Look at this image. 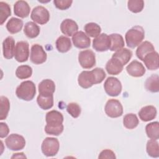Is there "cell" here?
Wrapping results in <instances>:
<instances>
[{"label":"cell","instance_id":"6da1fadb","mask_svg":"<svg viewBox=\"0 0 159 159\" xmlns=\"http://www.w3.org/2000/svg\"><path fill=\"white\" fill-rule=\"evenodd\" d=\"M63 120V116L59 111L52 110L48 112L45 116L47 125L44 129L46 134L57 136L60 135L64 129Z\"/></svg>","mask_w":159,"mask_h":159},{"label":"cell","instance_id":"7a4b0ae2","mask_svg":"<svg viewBox=\"0 0 159 159\" xmlns=\"http://www.w3.org/2000/svg\"><path fill=\"white\" fill-rule=\"evenodd\" d=\"M145 38V30L140 25H135L127 30L125 35L128 47L134 48L139 46Z\"/></svg>","mask_w":159,"mask_h":159},{"label":"cell","instance_id":"3957f363","mask_svg":"<svg viewBox=\"0 0 159 159\" xmlns=\"http://www.w3.org/2000/svg\"><path fill=\"white\" fill-rule=\"evenodd\" d=\"M36 94V87L32 81H25L22 82L16 88V94L17 97L22 100L29 101L34 99Z\"/></svg>","mask_w":159,"mask_h":159},{"label":"cell","instance_id":"277c9868","mask_svg":"<svg viewBox=\"0 0 159 159\" xmlns=\"http://www.w3.org/2000/svg\"><path fill=\"white\" fill-rule=\"evenodd\" d=\"M60 149V143L57 138L46 137L41 145L43 154L47 157H53L57 154Z\"/></svg>","mask_w":159,"mask_h":159},{"label":"cell","instance_id":"5b68a950","mask_svg":"<svg viewBox=\"0 0 159 159\" xmlns=\"http://www.w3.org/2000/svg\"><path fill=\"white\" fill-rule=\"evenodd\" d=\"M106 93L110 96H119L122 91V84L118 78L113 76L108 77L104 84Z\"/></svg>","mask_w":159,"mask_h":159},{"label":"cell","instance_id":"8992f818","mask_svg":"<svg viewBox=\"0 0 159 159\" xmlns=\"http://www.w3.org/2000/svg\"><path fill=\"white\" fill-rule=\"evenodd\" d=\"M106 114L111 118H117L123 114V107L120 102L115 99H109L104 107Z\"/></svg>","mask_w":159,"mask_h":159},{"label":"cell","instance_id":"52a82bcc","mask_svg":"<svg viewBox=\"0 0 159 159\" xmlns=\"http://www.w3.org/2000/svg\"><path fill=\"white\" fill-rule=\"evenodd\" d=\"M31 19L40 25L47 24L50 20V13L48 11L42 6L35 7L30 14Z\"/></svg>","mask_w":159,"mask_h":159},{"label":"cell","instance_id":"ba28073f","mask_svg":"<svg viewBox=\"0 0 159 159\" xmlns=\"http://www.w3.org/2000/svg\"><path fill=\"white\" fill-rule=\"evenodd\" d=\"M6 147L12 151L22 150L25 146L24 137L17 134H10L5 140Z\"/></svg>","mask_w":159,"mask_h":159},{"label":"cell","instance_id":"9c48e42d","mask_svg":"<svg viewBox=\"0 0 159 159\" xmlns=\"http://www.w3.org/2000/svg\"><path fill=\"white\" fill-rule=\"evenodd\" d=\"M78 61L84 69H90L96 65V55L91 50L81 51L78 54Z\"/></svg>","mask_w":159,"mask_h":159},{"label":"cell","instance_id":"30bf717a","mask_svg":"<svg viewBox=\"0 0 159 159\" xmlns=\"http://www.w3.org/2000/svg\"><path fill=\"white\" fill-rule=\"evenodd\" d=\"M47 55L42 45L35 43L31 47L30 60L35 65H40L45 62Z\"/></svg>","mask_w":159,"mask_h":159},{"label":"cell","instance_id":"8fae6325","mask_svg":"<svg viewBox=\"0 0 159 159\" xmlns=\"http://www.w3.org/2000/svg\"><path fill=\"white\" fill-rule=\"evenodd\" d=\"M29 57V45L26 41L18 42L15 47L14 58L15 60L20 63L25 62Z\"/></svg>","mask_w":159,"mask_h":159},{"label":"cell","instance_id":"7c38bea8","mask_svg":"<svg viewBox=\"0 0 159 159\" xmlns=\"http://www.w3.org/2000/svg\"><path fill=\"white\" fill-rule=\"evenodd\" d=\"M110 46L111 40L109 36L104 33L99 34L93 40V48L97 52L107 51L110 48Z\"/></svg>","mask_w":159,"mask_h":159},{"label":"cell","instance_id":"4fadbf2b","mask_svg":"<svg viewBox=\"0 0 159 159\" xmlns=\"http://www.w3.org/2000/svg\"><path fill=\"white\" fill-rule=\"evenodd\" d=\"M78 84L84 89L91 88L96 84V78L93 71H83L78 76Z\"/></svg>","mask_w":159,"mask_h":159},{"label":"cell","instance_id":"5bb4252c","mask_svg":"<svg viewBox=\"0 0 159 159\" xmlns=\"http://www.w3.org/2000/svg\"><path fill=\"white\" fill-rule=\"evenodd\" d=\"M71 40L74 46L78 48H86L91 45L90 38L83 31H77L72 36Z\"/></svg>","mask_w":159,"mask_h":159},{"label":"cell","instance_id":"9a60e30c","mask_svg":"<svg viewBox=\"0 0 159 159\" xmlns=\"http://www.w3.org/2000/svg\"><path fill=\"white\" fill-rule=\"evenodd\" d=\"M126 71L131 76L141 77L145 73L146 70L141 62L134 60L126 66Z\"/></svg>","mask_w":159,"mask_h":159},{"label":"cell","instance_id":"2e32d148","mask_svg":"<svg viewBox=\"0 0 159 159\" xmlns=\"http://www.w3.org/2000/svg\"><path fill=\"white\" fill-rule=\"evenodd\" d=\"M38 89L40 95L44 96H52L55 91V84L52 80L45 79L39 84Z\"/></svg>","mask_w":159,"mask_h":159},{"label":"cell","instance_id":"e0dca14e","mask_svg":"<svg viewBox=\"0 0 159 159\" xmlns=\"http://www.w3.org/2000/svg\"><path fill=\"white\" fill-rule=\"evenodd\" d=\"M61 32L65 35L73 36L78 30L77 23L71 19H65L60 24Z\"/></svg>","mask_w":159,"mask_h":159},{"label":"cell","instance_id":"ac0fdd59","mask_svg":"<svg viewBox=\"0 0 159 159\" xmlns=\"http://www.w3.org/2000/svg\"><path fill=\"white\" fill-rule=\"evenodd\" d=\"M15 40L11 36L6 37L2 42L3 56L6 59H12L14 57Z\"/></svg>","mask_w":159,"mask_h":159},{"label":"cell","instance_id":"d6986e66","mask_svg":"<svg viewBox=\"0 0 159 159\" xmlns=\"http://www.w3.org/2000/svg\"><path fill=\"white\" fill-rule=\"evenodd\" d=\"M142 61L148 70H156L159 68V55L155 50L147 54Z\"/></svg>","mask_w":159,"mask_h":159},{"label":"cell","instance_id":"ffe728a7","mask_svg":"<svg viewBox=\"0 0 159 159\" xmlns=\"http://www.w3.org/2000/svg\"><path fill=\"white\" fill-rule=\"evenodd\" d=\"M157 111L154 106L148 105L143 107L138 113L139 118L143 122H148L154 119L157 116Z\"/></svg>","mask_w":159,"mask_h":159},{"label":"cell","instance_id":"44dd1931","mask_svg":"<svg viewBox=\"0 0 159 159\" xmlns=\"http://www.w3.org/2000/svg\"><path fill=\"white\" fill-rule=\"evenodd\" d=\"M30 7L25 1H17L14 4V12L16 16L20 18H25L30 14Z\"/></svg>","mask_w":159,"mask_h":159},{"label":"cell","instance_id":"7402d4cb","mask_svg":"<svg viewBox=\"0 0 159 159\" xmlns=\"http://www.w3.org/2000/svg\"><path fill=\"white\" fill-rule=\"evenodd\" d=\"M124 66L117 59L111 58L106 64V70L108 74L112 75H117L122 72Z\"/></svg>","mask_w":159,"mask_h":159},{"label":"cell","instance_id":"603a6c76","mask_svg":"<svg viewBox=\"0 0 159 159\" xmlns=\"http://www.w3.org/2000/svg\"><path fill=\"white\" fill-rule=\"evenodd\" d=\"M132 56V52L130 50L127 48H122L116 51L112 56V58H114L118 60L123 66L126 65L130 60Z\"/></svg>","mask_w":159,"mask_h":159},{"label":"cell","instance_id":"cb8c5ba5","mask_svg":"<svg viewBox=\"0 0 159 159\" xmlns=\"http://www.w3.org/2000/svg\"><path fill=\"white\" fill-rule=\"evenodd\" d=\"M155 50L153 44L148 41H144L141 43L136 50V55L140 60H143L144 57L151 52Z\"/></svg>","mask_w":159,"mask_h":159},{"label":"cell","instance_id":"d4e9b609","mask_svg":"<svg viewBox=\"0 0 159 159\" xmlns=\"http://www.w3.org/2000/svg\"><path fill=\"white\" fill-rule=\"evenodd\" d=\"M55 45L57 50L60 53H66L68 52L72 47L70 39L63 35L60 36L57 39Z\"/></svg>","mask_w":159,"mask_h":159},{"label":"cell","instance_id":"484cf974","mask_svg":"<svg viewBox=\"0 0 159 159\" xmlns=\"http://www.w3.org/2000/svg\"><path fill=\"white\" fill-rule=\"evenodd\" d=\"M40 32V29L38 25L34 22H27L24 27V33L26 37L29 39H34L37 37Z\"/></svg>","mask_w":159,"mask_h":159},{"label":"cell","instance_id":"4316f807","mask_svg":"<svg viewBox=\"0 0 159 159\" xmlns=\"http://www.w3.org/2000/svg\"><path fill=\"white\" fill-rule=\"evenodd\" d=\"M145 89L151 93H158L159 91V77L157 74H153L145 82Z\"/></svg>","mask_w":159,"mask_h":159},{"label":"cell","instance_id":"83f0119b","mask_svg":"<svg viewBox=\"0 0 159 159\" xmlns=\"http://www.w3.org/2000/svg\"><path fill=\"white\" fill-rule=\"evenodd\" d=\"M111 40V51H117L124 47L125 43L123 37L119 34H112L109 35Z\"/></svg>","mask_w":159,"mask_h":159},{"label":"cell","instance_id":"f1b7e54d","mask_svg":"<svg viewBox=\"0 0 159 159\" xmlns=\"http://www.w3.org/2000/svg\"><path fill=\"white\" fill-rule=\"evenodd\" d=\"M23 27V21L16 17H11L6 24V29L7 31L12 34H15L19 32Z\"/></svg>","mask_w":159,"mask_h":159},{"label":"cell","instance_id":"f546056e","mask_svg":"<svg viewBox=\"0 0 159 159\" xmlns=\"http://www.w3.org/2000/svg\"><path fill=\"white\" fill-rule=\"evenodd\" d=\"M145 132L150 139L157 140L159 138V123L158 121L150 122L146 125Z\"/></svg>","mask_w":159,"mask_h":159},{"label":"cell","instance_id":"4dcf8cb0","mask_svg":"<svg viewBox=\"0 0 159 159\" xmlns=\"http://www.w3.org/2000/svg\"><path fill=\"white\" fill-rule=\"evenodd\" d=\"M139 120L135 114L129 113L123 118V125L127 129H134L137 127Z\"/></svg>","mask_w":159,"mask_h":159},{"label":"cell","instance_id":"1f68e13d","mask_svg":"<svg viewBox=\"0 0 159 159\" xmlns=\"http://www.w3.org/2000/svg\"><path fill=\"white\" fill-rule=\"evenodd\" d=\"M37 102L41 109L43 110L50 109L53 106V95L44 96L39 94L37 98Z\"/></svg>","mask_w":159,"mask_h":159},{"label":"cell","instance_id":"d6a6232c","mask_svg":"<svg viewBox=\"0 0 159 159\" xmlns=\"http://www.w3.org/2000/svg\"><path fill=\"white\" fill-rule=\"evenodd\" d=\"M84 30L88 37L93 38H95L101 34V27L95 22L87 23L84 27Z\"/></svg>","mask_w":159,"mask_h":159},{"label":"cell","instance_id":"836d02e7","mask_svg":"<svg viewBox=\"0 0 159 159\" xmlns=\"http://www.w3.org/2000/svg\"><path fill=\"white\" fill-rule=\"evenodd\" d=\"M146 151L151 157L158 158L159 157V145L158 142L153 139L148 140L146 145Z\"/></svg>","mask_w":159,"mask_h":159},{"label":"cell","instance_id":"e575fe53","mask_svg":"<svg viewBox=\"0 0 159 159\" xmlns=\"http://www.w3.org/2000/svg\"><path fill=\"white\" fill-rule=\"evenodd\" d=\"M32 75V68L31 66L23 65L19 66L16 70V76L20 79L24 80L30 78Z\"/></svg>","mask_w":159,"mask_h":159},{"label":"cell","instance_id":"d590c367","mask_svg":"<svg viewBox=\"0 0 159 159\" xmlns=\"http://www.w3.org/2000/svg\"><path fill=\"white\" fill-rule=\"evenodd\" d=\"M0 120H4L7 117L10 109V102L6 96H1L0 97Z\"/></svg>","mask_w":159,"mask_h":159},{"label":"cell","instance_id":"8d00e7d4","mask_svg":"<svg viewBox=\"0 0 159 159\" xmlns=\"http://www.w3.org/2000/svg\"><path fill=\"white\" fill-rule=\"evenodd\" d=\"M11 11L10 6L3 1L0 2V24L2 25L7 19L11 16Z\"/></svg>","mask_w":159,"mask_h":159},{"label":"cell","instance_id":"74e56055","mask_svg":"<svg viewBox=\"0 0 159 159\" xmlns=\"http://www.w3.org/2000/svg\"><path fill=\"white\" fill-rule=\"evenodd\" d=\"M127 7L132 12H140L144 7V1L143 0H129L127 1Z\"/></svg>","mask_w":159,"mask_h":159},{"label":"cell","instance_id":"f35d334b","mask_svg":"<svg viewBox=\"0 0 159 159\" xmlns=\"http://www.w3.org/2000/svg\"><path fill=\"white\" fill-rule=\"evenodd\" d=\"M68 113L73 118H77L80 116L81 112V109L80 105L75 102H70L66 106Z\"/></svg>","mask_w":159,"mask_h":159},{"label":"cell","instance_id":"ab89813d","mask_svg":"<svg viewBox=\"0 0 159 159\" xmlns=\"http://www.w3.org/2000/svg\"><path fill=\"white\" fill-rule=\"evenodd\" d=\"M73 1L71 0H54L53 4L55 6L60 10L68 9L71 6Z\"/></svg>","mask_w":159,"mask_h":159},{"label":"cell","instance_id":"60d3db41","mask_svg":"<svg viewBox=\"0 0 159 159\" xmlns=\"http://www.w3.org/2000/svg\"><path fill=\"white\" fill-rule=\"evenodd\" d=\"M92 71L94 75L96 84L101 83L106 76L104 70L101 68H95Z\"/></svg>","mask_w":159,"mask_h":159},{"label":"cell","instance_id":"b9f144b4","mask_svg":"<svg viewBox=\"0 0 159 159\" xmlns=\"http://www.w3.org/2000/svg\"><path fill=\"white\" fill-rule=\"evenodd\" d=\"M99 158H116V155L113 151L110 149H105L101 151L98 156Z\"/></svg>","mask_w":159,"mask_h":159},{"label":"cell","instance_id":"7bdbcfd3","mask_svg":"<svg viewBox=\"0 0 159 159\" xmlns=\"http://www.w3.org/2000/svg\"><path fill=\"white\" fill-rule=\"evenodd\" d=\"M9 129L6 123L0 122V137L4 138L9 134Z\"/></svg>","mask_w":159,"mask_h":159},{"label":"cell","instance_id":"ee69618b","mask_svg":"<svg viewBox=\"0 0 159 159\" xmlns=\"http://www.w3.org/2000/svg\"><path fill=\"white\" fill-rule=\"evenodd\" d=\"M26 158V156L24 154V153H14V155L11 157V158Z\"/></svg>","mask_w":159,"mask_h":159}]
</instances>
